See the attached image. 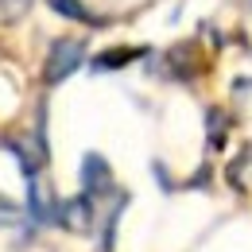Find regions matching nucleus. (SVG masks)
Returning a JSON list of instances; mask_svg holds the SVG:
<instances>
[{"label":"nucleus","mask_w":252,"mask_h":252,"mask_svg":"<svg viewBox=\"0 0 252 252\" xmlns=\"http://www.w3.org/2000/svg\"><path fill=\"white\" fill-rule=\"evenodd\" d=\"M28 8H32V0H0V16L4 20H20Z\"/></svg>","instance_id":"nucleus-10"},{"label":"nucleus","mask_w":252,"mask_h":252,"mask_svg":"<svg viewBox=\"0 0 252 252\" xmlns=\"http://www.w3.org/2000/svg\"><path fill=\"white\" fill-rule=\"evenodd\" d=\"M16 218H20V206H16L12 198H4V194H0V225H12Z\"/></svg>","instance_id":"nucleus-11"},{"label":"nucleus","mask_w":252,"mask_h":252,"mask_svg":"<svg viewBox=\"0 0 252 252\" xmlns=\"http://www.w3.org/2000/svg\"><path fill=\"white\" fill-rule=\"evenodd\" d=\"M140 51H132V47H121V51H105V55H97L94 59V70L97 74H109V70H121V66H128L132 59H136Z\"/></svg>","instance_id":"nucleus-6"},{"label":"nucleus","mask_w":252,"mask_h":252,"mask_svg":"<svg viewBox=\"0 0 252 252\" xmlns=\"http://www.w3.org/2000/svg\"><path fill=\"white\" fill-rule=\"evenodd\" d=\"M59 206H63V202H55L47 190L39 187V175L28 179V214H32L35 225H55V221H59Z\"/></svg>","instance_id":"nucleus-4"},{"label":"nucleus","mask_w":252,"mask_h":252,"mask_svg":"<svg viewBox=\"0 0 252 252\" xmlns=\"http://www.w3.org/2000/svg\"><path fill=\"white\" fill-rule=\"evenodd\" d=\"M47 8L55 12V16H63V20H74V24H86V28H101L105 20L94 16L82 0H47Z\"/></svg>","instance_id":"nucleus-5"},{"label":"nucleus","mask_w":252,"mask_h":252,"mask_svg":"<svg viewBox=\"0 0 252 252\" xmlns=\"http://www.w3.org/2000/svg\"><path fill=\"white\" fill-rule=\"evenodd\" d=\"M194 70H198V63H190V47H175L167 55V74L171 78H194Z\"/></svg>","instance_id":"nucleus-7"},{"label":"nucleus","mask_w":252,"mask_h":252,"mask_svg":"<svg viewBox=\"0 0 252 252\" xmlns=\"http://www.w3.org/2000/svg\"><path fill=\"white\" fill-rule=\"evenodd\" d=\"M125 194H117V202H113V210H109V218H105V229H101V252H113V241H117V221L125 214Z\"/></svg>","instance_id":"nucleus-8"},{"label":"nucleus","mask_w":252,"mask_h":252,"mask_svg":"<svg viewBox=\"0 0 252 252\" xmlns=\"http://www.w3.org/2000/svg\"><path fill=\"white\" fill-rule=\"evenodd\" d=\"M113 190V167H109V159L90 152V156L82 159V194H90V198H105Z\"/></svg>","instance_id":"nucleus-2"},{"label":"nucleus","mask_w":252,"mask_h":252,"mask_svg":"<svg viewBox=\"0 0 252 252\" xmlns=\"http://www.w3.org/2000/svg\"><path fill=\"white\" fill-rule=\"evenodd\" d=\"M206 132H210V148H221L225 144V132H229V117L221 109H210L206 113Z\"/></svg>","instance_id":"nucleus-9"},{"label":"nucleus","mask_w":252,"mask_h":252,"mask_svg":"<svg viewBox=\"0 0 252 252\" xmlns=\"http://www.w3.org/2000/svg\"><path fill=\"white\" fill-rule=\"evenodd\" d=\"M86 63V39H74V35H63L51 43L47 51V63H43V82L47 86H63L74 70H82Z\"/></svg>","instance_id":"nucleus-1"},{"label":"nucleus","mask_w":252,"mask_h":252,"mask_svg":"<svg viewBox=\"0 0 252 252\" xmlns=\"http://www.w3.org/2000/svg\"><path fill=\"white\" fill-rule=\"evenodd\" d=\"M59 225L74 229V233H90V229H94V198H90V194L66 198L63 206H59Z\"/></svg>","instance_id":"nucleus-3"}]
</instances>
